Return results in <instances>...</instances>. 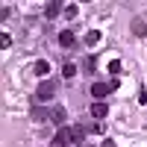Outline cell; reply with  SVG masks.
<instances>
[{
	"mask_svg": "<svg viewBox=\"0 0 147 147\" xmlns=\"http://www.w3.org/2000/svg\"><path fill=\"white\" fill-rule=\"evenodd\" d=\"M9 44H12V38H9V35L3 32V35H0V47H3V50H6V47H9Z\"/></svg>",
	"mask_w": 147,
	"mask_h": 147,
	"instance_id": "obj_18",
	"label": "cell"
},
{
	"mask_svg": "<svg viewBox=\"0 0 147 147\" xmlns=\"http://www.w3.org/2000/svg\"><path fill=\"white\" fill-rule=\"evenodd\" d=\"M100 38H103V35L97 32V30H91V32H85V35H82V41H85V47H94V44H100Z\"/></svg>",
	"mask_w": 147,
	"mask_h": 147,
	"instance_id": "obj_9",
	"label": "cell"
},
{
	"mask_svg": "<svg viewBox=\"0 0 147 147\" xmlns=\"http://www.w3.org/2000/svg\"><path fill=\"white\" fill-rule=\"evenodd\" d=\"M59 44H62L65 50H71V47L77 44V35H74L71 30H62V32H59Z\"/></svg>",
	"mask_w": 147,
	"mask_h": 147,
	"instance_id": "obj_5",
	"label": "cell"
},
{
	"mask_svg": "<svg viewBox=\"0 0 147 147\" xmlns=\"http://www.w3.org/2000/svg\"><path fill=\"white\" fill-rule=\"evenodd\" d=\"M30 118H32V121H44V118H50V112H47L44 106H41V109L32 106V109H30Z\"/></svg>",
	"mask_w": 147,
	"mask_h": 147,
	"instance_id": "obj_11",
	"label": "cell"
},
{
	"mask_svg": "<svg viewBox=\"0 0 147 147\" xmlns=\"http://www.w3.org/2000/svg\"><path fill=\"white\" fill-rule=\"evenodd\" d=\"M77 15H80L77 3H68V6H65V18H77Z\"/></svg>",
	"mask_w": 147,
	"mask_h": 147,
	"instance_id": "obj_14",
	"label": "cell"
},
{
	"mask_svg": "<svg viewBox=\"0 0 147 147\" xmlns=\"http://www.w3.org/2000/svg\"><path fill=\"white\" fill-rule=\"evenodd\" d=\"M94 68H97V62H94V56H88V59H85V62H82V71H85V74H91Z\"/></svg>",
	"mask_w": 147,
	"mask_h": 147,
	"instance_id": "obj_15",
	"label": "cell"
},
{
	"mask_svg": "<svg viewBox=\"0 0 147 147\" xmlns=\"http://www.w3.org/2000/svg\"><path fill=\"white\" fill-rule=\"evenodd\" d=\"M65 12V6L59 3V0H50V3H44V15L47 18H56V15H62Z\"/></svg>",
	"mask_w": 147,
	"mask_h": 147,
	"instance_id": "obj_4",
	"label": "cell"
},
{
	"mask_svg": "<svg viewBox=\"0 0 147 147\" xmlns=\"http://www.w3.org/2000/svg\"><path fill=\"white\" fill-rule=\"evenodd\" d=\"M62 77H65V80L77 77V65H74V62H65V65H62Z\"/></svg>",
	"mask_w": 147,
	"mask_h": 147,
	"instance_id": "obj_12",
	"label": "cell"
},
{
	"mask_svg": "<svg viewBox=\"0 0 147 147\" xmlns=\"http://www.w3.org/2000/svg\"><path fill=\"white\" fill-rule=\"evenodd\" d=\"M91 115H94L97 121H103V118L109 115V106H106L103 100H94V106H91Z\"/></svg>",
	"mask_w": 147,
	"mask_h": 147,
	"instance_id": "obj_7",
	"label": "cell"
},
{
	"mask_svg": "<svg viewBox=\"0 0 147 147\" xmlns=\"http://www.w3.org/2000/svg\"><path fill=\"white\" fill-rule=\"evenodd\" d=\"M35 74H38V77H47V74H50V65H47L44 59H38V62H35Z\"/></svg>",
	"mask_w": 147,
	"mask_h": 147,
	"instance_id": "obj_13",
	"label": "cell"
},
{
	"mask_svg": "<svg viewBox=\"0 0 147 147\" xmlns=\"http://www.w3.org/2000/svg\"><path fill=\"white\" fill-rule=\"evenodd\" d=\"M88 132H97V136H100V132H103V124H100V121H94V124L88 127Z\"/></svg>",
	"mask_w": 147,
	"mask_h": 147,
	"instance_id": "obj_17",
	"label": "cell"
},
{
	"mask_svg": "<svg viewBox=\"0 0 147 147\" xmlns=\"http://www.w3.org/2000/svg\"><path fill=\"white\" fill-rule=\"evenodd\" d=\"M129 30H132V35H138V38H144V35H147V24H144V18H132Z\"/></svg>",
	"mask_w": 147,
	"mask_h": 147,
	"instance_id": "obj_6",
	"label": "cell"
},
{
	"mask_svg": "<svg viewBox=\"0 0 147 147\" xmlns=\"http://www.w3.org/2000/svg\"><path fill=\"white\" fill-rule=\"evenodd\" d=\"M109 91H112V82H94L91 85V97H94V100H103Z\"/></svg>",
	"mask_w": 147,
	"mask_h": 147,
	"instance_id": "obj_3",
	"label": "cell"
},
{
	"mask_svg": "<svg viewBox=\"0 0 147 147\" xmlns=\"http://www.w3.org/2000/svg\"><path fill=\"white\" fill-rule=\"evenodd\" d=\"M103 147H115V138H106V141H103Z\"/></svg>",
	"mask_w": 147,
	"mask_h": 147,
	"instance_id": "obj_19",
	"label": "cell"
},
{
	"mask_svg": "<svg viewBox=\"0 0 147 147\" xmlns=\"http://www.w3.org/2000/svg\"><path fill=\"white\" fill-rule=\"evenodd\" d=\"M71 141L74 144H82L85 141V127H71Z\"/></svg>",
	"mask_w": 147,
	"mask_h": 147,
	"instance_id": "obj_10",
	"label": "cell"
},
{
	"mask_svg": "<svg viewBox=\"0 0 147 147\" xmlns=\"http://www.w3.org/2000/svg\"><path fill=\"white\" fill-rule=\"evenodd\" d=\"M109 74H121V59H109Z\"/></svg>",
	"mask_w": 147,
	"mask_h": 147,
	"instance_id": "obj_16",
	"label": "cell"
},
{
	"mask_svg": "<svg viewBox=\"0 0 147 147\" xmlns=\"http://www.w3.org/2000/svg\"><path fill=\"white\" fill-rule=\"evenodd\" d=\"M68 144H74L71 141V127H59L53 141H50V147H68Z\"/></svg>",
	"mask_w": 147,
	"mask_h": 147,
	"instance_id": "obj_2",
	"label": "cell"
},
{
	"mask_svg": "<svg viewBox=\"0 0 147 147\" xmlns=\"http://www.w3.org/2000/svg\"><path fill=\"white\" fill-rule=\"evenodd\" d=\"M50 121H53L56 127H62L65 124V106H53L50 109Z\"/></svg>",
	"mask_w": 147,
	"mask_h": 147,
	"instance_id": "obj_8",
	"label": "cell"
},
{
	"mask_svg": "<svg viewBox=\"0 0 147 147\" xmlns=\"http://www.w3.org/2000/svg\"><path fill=\"white\" fill-rule=\"evenodd\" d=\"M56 91H59V82H53V80H44V82H38V88H35V97L44 103V100H53L56 97Z\"/></svg>",
	"mask_w": 147,
	"mask_h": 147,
	"instance_id": "obj_1",
	"label": "cell"
}]
</instances>
